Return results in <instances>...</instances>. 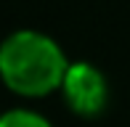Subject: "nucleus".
<instances>
[{"label": "nucleus", "mask_w": 130, "mask_h": 127, "mask_svg": "<svg viewBox=\"0 0 130 127\" xmlns=\"http://www.w3.org/2000/svg\"><path fill=\"white\" fill-rule=\"evenodd\" d=\"M69 64L61 45L37 29L11 32L0 43V79L21 98H45L61 90Z\"/></svg>", "instance_id": "nucleus-1"}, {"label": "nucleus", "mask_w": 130, "mask_h": 127, "mask_svg": "<svg viewBox=\"0 0 130 127\" xmlns=\"http://www.w3.org/2000/svg\"><path fill=\"white\" fill-rule=\"evenodd\" d=\"M61 95L77 117H96L106 109L109 85L104 72L90 61H72L61 85Z\"/></svg>", "instance_id": "nucleus-2"}, {"label": "nucleus", "mask_w": 130, "mask_h": 127, "mask_svg": "<svg viewBox=\"0 0 130 127\" xmlns=\"http://www.w3.org/2000/svg\"><path fill=\"white\" fill-rule=\"evenodd\" d=\"M0 127H53V124L32 109H8L0 114Z\"/></svg>", "instance_id": "nucleus-3"}]
</instances>
